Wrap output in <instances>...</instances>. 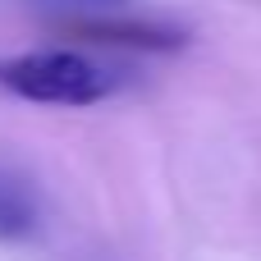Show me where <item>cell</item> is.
Instances as JSON below:
<instances>
[{"label": "cell", "mask_w": 261, "mask_h": 261, "mask_svg": "<svg viewBox=\"0 0 261 261\" xmlns=\"http://www.w3.org/2000/svg\"><path fill=\"white\" fill-rule=\"evenodd\" d=\"M37 229H41L37 188L23 174L0 170V243H28Z\"/></svg>", "instance_id": "obj_3"}, {"label": "cell", "mask_w": 261, "mask_h": 261, "mask_svg": "<svg viewBox=\"0 0 261 261\" xmlns=\"http://www.w3.org/2000/svg\"><path fill=\"white\" fill-rule=\"evenodd\" d=\"M0 87L37 106H96L115 92V78L96 60L50 46L0 60Z\"/></svg>", "instance_id": "obj_1"}, {"label": "cell", "mask_w": 261, "mask_h": 261, "mask_svg": "<svg viewBox=\"0 0 261 261\" xmlns=\"http://www.w3.org/2000/svg\"><path fill=\"white\" fill-rule=\"evenodd\" d=\"M64 32L101 46H128V50H184L188 32L174 23H151V18H106V14H83L64 18Z\"/></svg>", "instance_id": "obj_2"}]
</instances>
